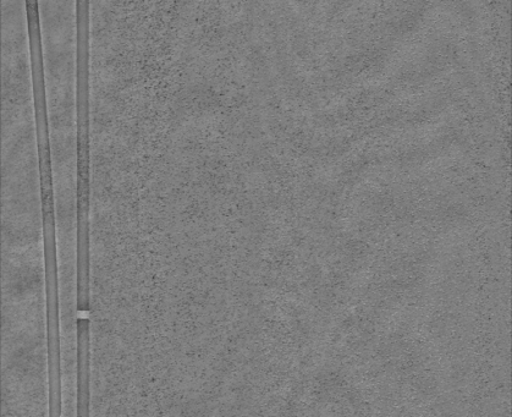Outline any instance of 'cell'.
<instances>
[{"instance_id": "6da1fadb", "label": "cell", "mask_w": 512, "mask_h": 417, "mask_svg": "<svg viewBox=\"0 0 512 417\" xmlns=\"http://www.w3.org/2000/svg\"><path fill=\"white\" fill-rule=\"evenodd\" d=\"M91 267H77V417H90Z\"/></svg>"}, {"instance_id": "7a4b0ae2", "label": "cell", "mask_w": 512, "mask_h": 417, "mask_svg": "<svg viewBox=\"0 0 512 417\" xmlns=\"http://www.w3.org/2000/svg\"><path fill=\"white\" fill-rule=\"evenodd\" d=\"M90 125H77V248H90Z\"/></svg>"}]
</instances>
